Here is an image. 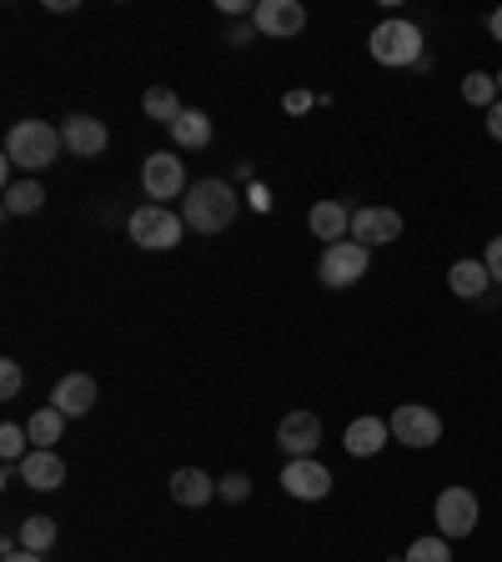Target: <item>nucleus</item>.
Listing matches in <instances>:
<instances>
[{
	"mask_svg": "<svg viewBox=\"0 0 502 562\" xmlns=\"http://www.w3.org/2000/svg\"><path fill=\"white\" fill-rule=\"evenodd\" d=\"M181 222H187L197 236L226 232V226L236 222V191L226 187V181H216V176H207V181H191L187 206H181Z\"/></svg>",
	"mask_w": 502,
	"mask_h": 562,
	"instance_id": "f257e3e1",
	"label": "nucleus"
},
{
	"mask_svg": "<svg viewBox=\"0 0 502 562\" xmlns=\"http://www.w3.org/2000/svg\"><path fill=\"white\" fill-rule=\"evenodd\" d=\"M60 151H66V140H60V126H51V121L31 116L5 131V161L21 166V171H46V166H56Z\"/></svg>",
	"mask_w": 502,
	"mask_h": 562,
	"instance_id": "f03ea898",
	"label": "nucleus"
},
{
	"mask_svg": "<svg viewBox=\"0 0 502 562\" xmlns=\"http://www.w3.org/2000/svg\"><path fill=\"white\" fill-rule=\"evenodd\" d=\"M372 60L377 66H422V31L412 21H382L372 31Z\"/></svg>",
	"mask_w": 502,
	"mask_h": 562,
	"instance_id": "7ed1b4c3",
	"label": "nucleus"
},
{
	"mask_svg": "<svg viewBox=\"0 0 502 562\" xmlns=\"http://www.w3.org/2000/svg\"><path fill=\"white\" fill-rule=\"evenodd\" d=\"M126 232H131V241L146 246V251H171V246L181 241V232H187V222L166 206H141V211H131Z\"/></svg>",
	"mask_w": 502,
	"mask_h": 562,
	"instance_id": "20e7f679",
	"label": "nucleus"
},
{
	"mask_svg": "<svg viewBox=\"0 0 502 562\" xmlns=\"http://www.w3.org/2000/svg\"><path fill=\"white\" fill-rule=\"evenodd\" d=\"M387 427H392V437H398L402 447H437L443 442V417H437L433 407H422V402H402Z\"/></svg>",
	"mask_w": 502,
	"mask_h": 562,
	"instance_id": "39448f33",
	"label": "nucleus"
},
{
	"mask_svg": "<svg viewBox=\"0 0 502 562\" xmlns=\"http://www.w3.org/2000/svg\"><path fill=\"white\" fill-rule=\"evenodd\" d=\"M367 261H372V251H367L362 241H337L322 251V281H327L332 292H342V286H352V281L367 277Z\"/></svg>",
	"mask_w": 502,
	"mask_h": 562,
	"instance_id": "423d86ee",
	"label": "nucleus"
},
{
	"mask_svg": "<svg viewBox=\"0 0 502 562\" xmlns=\"http://www.w3.org/2000/svg\"><path fill=\"white\" fill-rule=\"evenodd\" d=\"M478 497L472 487H443L437 492V532L443 538H472V527H478Z\"/></svg>",
	"mask_w": 502,
	"mask_h": 562,
	"instance_id": "0eeeda50",
	"label": "nucleus"
},
{
	"mask_svg": "<svg viewBox=\"0 0 502 562\" xmlns=\"http://www.w3.org/2000/svg\"><path fill=\"white\" fill-rule=\"evenodd\" d=\"M141 187H146L152 206L156 201H171V196H187V166L176 161L171 151H152L146 166H141Z\"/></svg>",
	"mask_w": 502,
	"mask_h": 562,
	"instance_id": "6e6552de",
	"label": "nucleus"
},
{
	"mask_svg": "<svg viewBox=\"0 0 502 562\" xmlns=\"http://www.w3.org/2000/svg\"><path fill=\"white\" fill-rule=\"evenodd\" d=\"M281 487L292 492L297 503H322L332 492V472L316 462V457H292L287 468H281Z\"/></svg>",
	"mask_w": 502,
	"mask_h": 562,
	"instance_id": "1a4fd4ad",
	"label": "nucleus"
},
{
	"mask_svg": "<svg viewBox=\"0 0 502 562\" xmlns=\"http://www.w3.org/2000/svg\"><path fill=\"white\" fill-rule=\"evenodd\" d=\"M402 236V216L392 206H362L352 211V241H362L367 251L372 246H392Z\"/></svg>",
	"mask_w": 502,
	"mask_h": 562,
	"instance_id": "9d476101",
	"label": "nucleus"
},
{
	"mask_svg": "<svg viewBox=\"0 0 502 562\" xmlns=\"http://www.w3.org/2000/svg\"><path fill=\"white\" fill-rule=\"evenodd\" d=\"M60 140H66L70 156L96 161V156L111 146V131H105V121H96V116H66L60 121Z\"/></svg>",
	"mask_w": 502,
	"mask_h": 562,
	"instance_id": "9b49d317",
	"label": "nucleus"
},
{
	"mask_svg": "<svg viewBox=\"0 0 502 562\" xmlns=\"http://www.w3.org/2000/svg\"><path fill=\"white\" fill-rule=\"evenodd\" d=\"M252 25H257L261 35H271V41H281V35L302 31L306 11L297 5V0H261V5H252Z\"/></svg>",
	"mask_w": 502,
	"mask_h": 562,
	"instance_id": "f8f14e48",
	"label": "nucleus"
},
{
	"mask_svg": "<svg viewBox=\"0 0 502 562\" xmlns=\"http://www.w3.org/2000/svg\"><path fill=\"white\" fill-rule=\"evenodd\" d=\"M277 447H287L292 457H312L322 447V417L312 412H287L277 427Z\"/></svg>",
	"mask_w": 502,
	"mask_h": 562,
	"instance_id": "ddd939ff",
	"label": "nucleus"
},
{
	"mask_svg": "<svg viewBox=\"0 0 502 562\" xmlns=\"http://www.w3.org/2000/svg\"><path fill=\"white\" fill-rule=\"evenodd\" d=\"M306 226H312V236H322L327 246L347 241V236H352V211H347V201H316V206L306 211Z\"/></svg>",
	"mask_w": 502,
	"mask_h": 562,
	"instance_id": "4468645a",
	"label": "nucleus"
},
{
	"mask_svg": "<svg viewBox=\"0 0 502 562\" xmlns=\"http://www.w3.org/2000/svg\"><path fill=\"white\" fill-rule=\"evenodd\" d=\"M51 407H60L66 417H86V412L96 407V382L86 372H70L56 382V392H51Z\"/></svg>",
	"mask_w": 502,
	"mask_h": 562,
	"instance_id": "2eb2a0df",
	"label": "nucleus"
},
{
	"mask_svg": "<svg viewBox=\"0 0 502 562\" xmlns=\"http://www.w3.org/2000/svg\"><path fill=\"white\" fill-rule=\"evenodd\" d=\"M387 437H392V427H387L382 417H357V422H347L342 447H347L352 457H377L387 447Z\"/></svg>",
	"mask_w": 502,
	"mask_h": 562,
	"instance_id": "dca6fc26",
	"label": "nucleus"
},
{
	"mask_svg": "<svg viewBox=\"0 0 502 562\" xmlns=\"http://www.w3.org/2000/svg\"><path fill=\"white\" fill-rule=\"evenodd\" d=\"M21 482L35 492H51L66 482V462H60L56 452H46V447H31V457L21 462Z\"/></svg>",
	"mask_w": 502,
	"mask_h": 562,
	"instance_id": "f3484780",
	"label": "nucleus"
},
{
	"mask_svg": "<svg viewBox=\"0 0 502 562\" xmlns=\"http://www.w3.org/2000/svg\"><path fill=\"white\" fill-rule=\"evenodd\" d=\"M171 497L181 507H207L211 497H216V482H211L201 468H176L171 472Z\"/></svg>",
	"mask_w": 502,
	"mask_h": 562,
	"instance_id": "a211bd4d",
	"label": "nucleus"
},
{
	"mask_svg": "<svg viewBox=\"0 0 502 562\" xmlns=\"http://www.w3.org/2000/svg\"><path fill=\"white\" fill-rule=\"evenodd\" d=\"M447 286H453L462 302H478V296L492 286V277H488V267H482V261H453V271H447Z\"/></svg>",
	"mask_w": 502,
	"mask_h": 562,
	"instance_id": "6ab92c4d",
	"label": "nucleus"
},
{
	"mask_svg": "<svg viewBox=\"0 0 502 562\" xmlns=\"http://www.w3.org/2000/svg\"><path fill=\"white\" fill-rule=\"evenodd\" d=\"M25 432H31V442H35V447H46V452H56L60 432H66V412H60V407H41V412H31V422H25Z\"/></svg>",
	"mask_w": 502,
	"mask_h": 562,
	"instance_id": "aec40b11",
	"label": "nucleus"
},
{
	"mask_svg": "<svg viewBox=\"0 0 502 562\" xmlns=\"http://www.w3.org/2000/svg\"><path fill=\"white\" fill-rule=\"evenodd\" d=\"M46 206V187L41 181H11L5 187V216H35Z\"/></svg>",
	"mask_w": 502,
	"mask_h": 562,
	"instance_id": "412c9836",
	"label": "nucleus"
},
{
	"mask_svg": "<svg viewBox=\"0 0 502 562\" xmlns=\"http://www.w3.org/2000/svg\"><path fill=\"white\" fill-rule=\"evenodd\" d=\"M141 111H146V116H152V121H161L166 131H171L176 121H181V101H176V91H171V86H152V91L141 95Z\"/></svg>",
	"mask_w": 502,
	"mask_h": 562,
	"instance_id": "4be33fe9",
	"label": "nucleus"
},
{
	"mask_svg": "<svg viewBox=\"0 0 502 562\" xmlns=\"http://www.w3.org/2000/svg\"><path fill=\"white\" fill-rule=\"evenodd\" d=\"M171 140H176V146L201 151V146L211 140V116H207V111H181V121L171 126Z\"/></svg>",
	"mask_w": 502,
	"mask_h": 562,
	"instance_id": "5701e85b",
	"label": "nucleus"
},
{
	"mask_svg": "<svg viewBox=\"0 0 502 562\" xmlns=\"http://www.w3.org/2000/svg\"><path fill=\"white\" fill-rule=\"evenodd\" d=\"M15 538H21V548H25V552H51V548H56L60 532H56V522H51V517H25Z\"/></svg>",
	"mask_w": 502,
	"mask_h": 562,
	"instance_id": "b1692460",
	"label": "nucleus"
},
{
	"mask_svg": "<svg viewBox=\"0 0 502 562\" xmlns=\"http://www.w3.org/2000/svg\"><path fill=\"white\" fill-rule=\"evenodd\" d=\"M0 457H5L11 468H21L25 457H31V432H25L21 422H5V427H0Z\"/></svg>",
	"mask_w": 502,
	"mask_h": 562,
	"instance_id": "393cba45",
	"label": "nucleus"
},
{
	"mask_svg": "<svg viewBox=\"0 0 502 562\" xmlns=\"http://www.w3.org/2000/svg\"><path fill=\"white\" fill-rule=\"evenodd\" d=\"M462 101H468V105H492V101H502V95H498V76H482V70H472L468 81H462Z\"/></svg>",
	"mask_w": 502,
	"mask_h": 562,
	"instance_id": "a878e982",
	"label": "nucleus"
},
{
	"mask_svg": "<svg viewBox=\"0 0 502 562\" xmlns=\"http://www.w3.org/2000/svg\"><path fill=\"white\" fill-rule=\"evenodd\" d=\"M408 562H453V548H447L443 532H437V538H417L408 548Z\"/></svg>",
	"mask_w": 502,
	"mask_h": 562,
	"instance_id": "bb28decb",
	"label": "nucleus"
},
{
	"mask_svg": "<svg viewBox=\"0 0 502 562\" xmlns=\"http://www.w3.org/2000/svg\"><path fill=\"white\" fill-rule=\"evenodd\" d=\"M216 497H226V503H246V497H252V477H246V472L222 477V482H216Z\"/></svg>",
	"mask_w": 502,
	"mask_h": 562,
	"instance_id": "cd10ccee",
	"label": "nucleus"
},
{
	"mask_svg": "<svg viewBox=\"0 0 502 562\" xmlns=\"http://www.w3.org/2000/svg\"><path fill=\"white\" fill-rule=\"evenodd\" d=\"M21 382H25L21 362H11V357H5V362H0V397L11 402V397H15V392H21Z\"/></svg>",
	"mask_w": 502,
	"mask_h": 562,
	"instance_id": "c85d7f7f",
	"label": "nucleus"
},
{
	"mask_svg": "<svg viewBox=\"0 0 502 562\" xmlns=\"http://www.w3.org/2000/svg\"><path fill=\"white\" fill-rule=\"evenodd\" d=\"M482 267H488L492 281H502V236H492V241H488V257H482Z\"/></svg>",
	"mask_w": 502,
	"mask_h": 562,
	"instance_id": "c756f323",
	"label": "nucleus"
},
{
	"mask_svg": "<svg viewBox=\"0 0 502 562\" xmlns=\"http://www.w3.org/2000/svg\"><path fill=\"white\" fill-rule=\"evenodd\" d=\"M488 136H492V140H502V101H492V105H488Z\"/></svg>",
	"mask_w": 502,
	"mask_h": 562,
	"instance_id": "7c9ffc66",
	"label": "nucleus"
},
{
	"mask_svg": "<svg viewBox=\"0 0 502 562\" xmlns=\"http://www.w3.org/2000/svg\"><path fill=\"white\" fill-rule=\"evenodd\" d=\"M287 111H292V116H302V111H312V95H306V91H292V95H287Z\"/></svg>",
	"mask_w": 502,
	"mask_h": 562,
	"instance_id": "2f4dec72",
	"label": "nucleus"
},
{
	"mask_svg": "<svg viewBox=\"0 0 502 562\" xmlns=\"http://www.w3.org/2000/svg\"><path fill=\"white\" fill-rule=\"evenodd\" d=\"M226 41H232V46H246V41H252V31H246V25H232V31H226Z\"/></svg>",
	"mask_w": 502,
	"mask_h": 562,
	"instance_id": "473e14b6",
	"label": "nucleus"
},
{
	"mask_svg": "<svg viewBox=\"0 0 502 562\" xmlns=\"http://www.w3.org/2000/svg\"><path fill=\"white\" fill-rule=\"evenodd\" d=\"M488 31H492V41H502V5L488 15Z\"/></svg>",
	"mask_w": 502,
	"mask_h": 562,
	"instance_id": "72a5a7b5",
	"label": "nucleus"
},
{
	"mask_svg": "<svg viewBox=\"0 0 502 562\" xmlns=\"http://www.w3.org/2000/svg\"><path fill=\"white\" fill-rule=\"evenodd\" d=\"M5 562H41V552H25V548H21V552H11Z\"/></svg>",
	"mask_w": 502,
	"mask_h": 562,
	"instance_id": "f704fd0d",
	"label": "nucleus"
},
{
	"mask_svg": "<svg viewBox=\"0 0 502 562\" xmlns=\"http://www.w3.org/2000/svg\"><path fill=\"white\" fill-rule=\"evenodd\" d=\"M498 95H502V70H498Z\"/></svg>",
	"mask_w": 502,
	"mask_h": 562,
	"instance_id": "c9c22d12",
	"label": "nucleus"
}]
</instances>
